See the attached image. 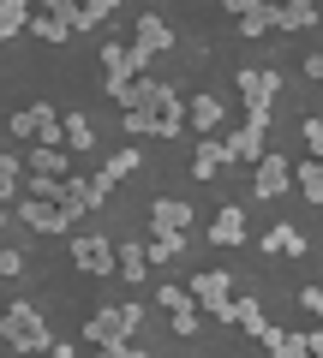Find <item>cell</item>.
Wrapping results in <instances>:
<instances>
[{"mask_svg": "<svg viewBox=\"0 0 323 358\" xmlns=\"http://www.w3.org/2000/svg\"><path fill=\"white\" fill-rule=\"evenodd\" d=\"M138 167H144V155H138V150H120V155H108V162L96 167V179H102V185H120V179H132Z\"/></svg>", "mask_w": 323, "mask_h": 358, "instance_id": "obj_15", "label": "cell"}, {"mask_svg": "<svg viewBox=\"0 0 323 358\" xmlns=\"http://www.w3.org/2000/svg\"><path fill=\"white\" fill-rule=\"evenodd\" d=\"M102 18H114V0H90V6H78V30H96Z\"/></svg>", "mask_w": 323, "mask_h": 358, "instance_id": "obj_27", "label": "cell"}, {"mask_svg": "<svg viewBox=\"0 0 323 358\" xmlns=\"http://www.w3.org/2000/svg\"><path fill=\"white\" fill-rule=\"evenodd\" d=\"M294 185H299V192L311 197V203H323V162H317V155L294 167Z\"/></svg>", "mask_w": 323, "mask_h": 358, "instance_id": "obj_20", "label": "cell"}, {"mask_svg": "<svg viewBox=\"0 0 323 358\" xmlns=\"http://www.w3.org/2000/svg\"><path fill=\"white\" fill-rule=\"evenodd\" d=\"M102 66H108V78H132V72H126V48H120V42H108V48H102Z\"/></svg>", "mask_w": 323, "mask_h": 358, "instance_id": "obj_32", "label": "cell"}, {"mask_svg": "<svg viewBox=\"0 0 323 358\" xmlns=\"http://www.w3.org/2000/svg\"><path fill=\"white\" fill-rule=\"evenodd\" d=\"M168 48H174V30L162 24L156 13H144V18H138V30H132V48H126V72H144L156 54H168Z\"/></svg>", "mask_w": 323, "mask_h": 358, "instance_id": "obj_4", "label": "cell"}, {"mask_svg": "<svg viewBox=\"0 0 323 358\" xmlns=\"http://www.w3.org/2000/svg\"><path fill=\"white\" fill-rule=\"evenodd\" d=\"M42 13L54 18V24H66V30H78V0H48Z\"/></svg>", "mask_w": 323, "mask_h": 358, "instance_id": "obj_31", "label": "cell"}, {"mask_svg": "<svg viewBox=\"0 0 323 358\" xmlns=\"http://www.w3.org/2000/svg\"><path fill=\"white\" fill-rule=\"evenodd\" d=\"M174 102V90L162 84V78H138V84H132V108H138V114H156L162 120V108Z\"/></svg>", "mask_w": 323, "mask_h": 358, "instance_id": "obj_12", "label": "cell"}, {"mask_svg": "<svg viewBox=\"0 0 323 358\" xmlns=\"http://www.w3.org/2000/svg\"><path fill=\"white\" fill-rule=\"evenodd\" d=\"M263 131H270V120H252L246 114V126L228 138V155H233V162H263Z\"/></svg>", "mask_w": 323, "mask_h": 358, "instance_id": "obj_8", "label": "cell"}, {"mask_svg": "<svg viewBox=\"0 0 323 358\" xmlns=\"http://www.w3.org/2000/svg\"><path fill=\"white\" fill-rule=\"evenodd\" d=\"M18 30H30V6L25 0H0V42L18 36Z\"/></svg>", "mask_w": 323, "mask_h": 358, "instance_id": "obj_21", "label": "cell"}, {"mask_svg": "<svg viewBox=\"0 0 323 358\" xmlns=\"http://www.w3.org/2000/svg\"><path fill=\"white\" fill-rule=\"evenodd\" d=\"M0 334H6V346H18V352H48V322H42L36 305H13L6 317H0Z\"/></svg>", "mask_w": 323, "mask_h": 358, "instance_id": "obj_1", "label": "cell"}, {"mask_svg": "<svg viewBox=\"0 0 323 358\" xmlns=\"http://www.w3.org/2000/svg\"><path fill=\"white\" fill-rule=\"evenodd\" d=\"M240 102H246L252 120H270V102H275V90H282V72L275 66H240Z\"/></svg>", "mask_w": 323, "mask_h": 358, "instance_id": "obj_3", "label": "cell"}, {"mask_svg": "<svg viewBox=\"0 0 323 358\" xmlns=\"http://www.w3.org/2000/svg\"><path fill=\"white\" fill-rule=\"evenodd\" d=\"M305 346H311V358H323V329H317V334H305Z\"/></svg>", "mask_w": 323, "mask_h": 358, "instance_id": "obj_39", "label": "cell"}, {"mask_svg": "<svg viewBox=\"0 0 323 358\" xmlns=\"http://www.w3.org/2000/svg\"><path fill=\"white\" fill-rule=\"evenodd\" d=\"M263 251H282V257H299V251H305V233H299V227H282V221H275V227H270V239H263Z\"/></svg>", "mask_w": 323, "mask_h": 358, "instance_id": "obj_19", "label": "cell"}, {"mask_svg": "<svg viewBox=\"0 0 323 358\" xmlns=\"http://www.w3.org/2000/svg\"><path fill=\"white\" fill-rule=\"evenodd\" d=\"M192 305L228 322V310H233V305H228V275H221V268H204V275H192Z\"/></svg>", "mask_w": 323, "mask_h": 358, "instance_id": "obj_6", "label": "cell"}, {"mask_svg": "<svg viewBox=\"0 0 323 358\" xmlns=\"http://www.w3.org/2000/svg\"><path fill=\"white\" fill-rule=\"evenodd\" d=\"M299 305H305V310H317V317H323V287H305V293H299Z\"/></svg>", "mask_w": 323, "mask_h": 358, "instance_id": "obj_37", "label": "cell"}, {"mask_svg": "<svg viewBox=\"0 0 323 358\" xmlns=\"http://www.w3.org/2000/svg\"><path fill=\"white\" fill-rule=\"evenodd\" d=\"M209 239H216V245H240V239H246V215L228 203L216 221H209Z\"/></svg>", "mask_w": 323, "mask_h": 358, "instance_id": "obj_16", "label": "cell"}, {"mask_svg": "<svg viewBox=\"0 0 323 358\" xmlns=\"http://www.w3.org/2000/svg\"><path fill=\"white\" fill-rule=\"evenodd\" d=\"M228 322H240V329H246V334H258V341H263V334L275 329V322L263 317V305H258V299H233V310H228Z\"/></svg>", "mask_w": 323, "mask_h": 358, "instance_id": "obj_14", "label": "cell"}, {"mask_svg": "<svg viewBox=\"0 0 323 358\" xmlns=\"http://www.w3.org/2000/svg\"><path fill=\"white\" fill-rule=\"evenodd\" d=\"M228 162H233L228 143H221V138H204V143H198V155H192V173H198V179H216Z\"/></svg>", "mask_w": 323, "mask_h": 358, "instance_id": "obj_13", "label": "cell"}, {"mask_svg": "<svg viewBox=\"0 0 323 358\" xmlns=\"http://www.w3.org/2000/svg\"><path fill=\"white\" fill-rule=\"evenodd\" d=\"M18 173H25V162H13V155H0V209L18 197Z\"/></svg>", "mask_w": 323, "mask_h": 358, "instance_id": "obj_25", "label": "cell"}, {"mask_svg": "<svg viewBox=\"0 0 323 358\" xmlns=\"http://www.w3.org/2000/svg\"><path fill=\"white\" fill-rule=\"evenodd\" d=\"M186 221H192V209L174 203V197H156V203H150V227H156V239H168V233H186Z\"/></svg>", "mask_w": 323, "mask_h": 358, "instance_id": "obj_11", "label": "cell"}, {"mask_svg": "<svg viewBox=\"0 0 323 358\" xmlns=\"http://www.w3.org/2000/svg\"><path fill=\"white\" fill-rule=\"evenodd\" d=\"M144 322L138 305H102L96 317H84V341L90 346H114V341H132V329Z\"/></svg>", "mask_w": 323, "mask_h": 358, "instance_id": "obj_2", "label": "cell"}, {"mask_svg": "<svg viewBox=\"0 0 323 358\" xmlns=\"http://www.w3.org/2000/svg\"><path fill=\"white\" fill-rule=\"evenodd\" d=\"M156 299H162V305H168V310H186V305H192V293H180V287H162V293H156Z\"/></svg>", "mask_w": 323, "mask_h": 358, "instance_id": "obj_34", "label": "cell"}, {"mask_svg": "<svg viewBox=\"0 0 323 358\" xmlns=\"http://www.w3.org/2000/svg\"><path fill=\"white\" fill-rule=\"evenodd\" d=\"M132 358H150V352H138V346H132Z\"/></svg>", "mask_w": 323, "mask_h": 358, "instance_id": "obj_40", "label": "cell"}, {"mask_svg": "<svg viewBox=\"0 0 323 358\" xmlns=\"http://www.w3.org/2000/svg\"><path fill=\"white\" fill-rule=\"evenodd\" d=\"M30 30H36L42 42H66V36H72V30H66V24H54L48 13H30Z\"/></svg>", "mask_w": 323, "mask_h": 358, "instance_id": "obj_30", "label": "cell"}, {"mask_svg": "<svg viewBox=\"0 0 323 358\" xmlns=\"http://www.w3.org/2000/svg\"><path fill=\"white\" fill-rule=\"evenodd\" d=\"M305 72H311V78H317V84H323V48H317V54H311V60H305Z\"/></svg>", "mask_w": 323, "mask_h": 358, "instance_id": "obj_38", "label": "cell"}, {"mask_svg": "<svg viewBox=\"0 0 323 358\" xmlns=\"http://www.w3.org/2000/svg\"><path fill=\"white\" fill-rule=\"evenodd\" d=\"M228 13L240 18V36H263V30H275V6H263V0H228Z\"/></svg>", "mask_w": 323, "mask_h": 358, "instance_id": "obj_9", "label": "cell"}, {"mask_svg": "<svg viewBox=\"0 0 323 358\" xmlns=\"http://www.w3.org/2000/svg\"><path fill=\"white\" fill-rule=\"evenodd\" d=\"M305 143H311V155L323 162V120H305Z\"/></svg>", "mask_w": 323, "mask_h": 358, "instance_id": "obj_36", "label": "cell"}, {"mask_svg": "<svg viewBox=\"0 0 323 358\" xmlns=\"http://www.w3.org/2000/svg\"><path fill=\"white\" fill-rule=\"evenodd\" d=\"M186 251V233H168V239H150L144 245V263H174Z\"/></svg>", "mask_w": 323, "mask_h": 358, "instance_id": "obj_24", "label": "cell"}, {"mask_svg": "<svg viewBox=\"0 0 323 358\" xmlns=\"http://www.w3.org/2000/svg\"><path fill=\"white\" fill-rule=\"evenodd\" d=\"M294 185V162H282V155H263L258 162V173H252V192L263 197V203H275V197Z\"/></svg>", "mask_w": 323, "mask_h": 358, "instance_id": "obj_7", "label": "cell"}, {"mask_svg": "<svg viewBox=\"0 0 323 358\" xmlns=\"http://www.w3.org/2000/svg\"><path fill=\"white\" fill-rule=\"evenodd\" d=\"M72 263L84 268V275H114L120 257H114V245H108L102 233H78L72 239Z\"/></svg>", "mask_w": 323, "mask_h": 358, "instance_id": "obj_5", "label": "cell"}, {"mask_svg": "<svg viewBox=\"0 0 323 358\" xmlns=\"http://www.w3.org/2000/svg\"><path fill=\"white\" fill-rule=\"evenodd\" d=\"M0 227H6V209H0Z\"/></svg>", "mask_w": 323, "mask_h": 358, "instance_id": "obj_41", "label": "cell"}, {"mask_svg": "<svg viewBox=\"0 0 323 358\" xmlns=\"http://www.w3.org/2000/svg\"><path fill=\"white\" fill-rule=\"evenodd\" d=\"M120 275H126V281H138V275H144V268H150V263H144V245L138 239H132V245H120Z\"/></svg>", "mask_w": 323, "mask_h": 358, "instance_id": "obj_26", "label": "cell"}, {"mask_svg": "<svg viewBox=\"0 0 323 358\" xmlns=\"http://www.w3.org/2000/svg\"><path fill=\"white\" fill-rule=\"evenodd\" d=\"M317 24V6L311 0H287V6H275V30H305Z\"/></svg>", "mask_w": 323, "mask_h": 358, "instance_id": "obj_17", "label": "cell"}, {"mask_svg": "<svg viewBox=\"0 0 323 358\" xmlns=\"http://www.w3.org/2000/svg\"><path fill=\"white\" fill-rule=\"evenodd\" d=\"M66 150H78V155H90V150H96V126H90L84 114L66 120Z\"/></svg>", "mask_w": 323, "mask_h": 358, "instance_id": "obj_23", "label": "cell"}, {"mask_svg": "<svg viewBox=\"0 0 323 358\" xmlns=\"http://www.w3.org/2000/svg\"><path fill=\"white\" fill-rule=\"evenodd\" d=\"M186 126L216 131V126H221V102H216V96H198V102H186Z\"/></svg>", "mask_w": 323, "mask_h": 358, "instance_id": "obj_18", "label": "cell"}, {"mask_svg": "<svg viewBox=\"0 0 323 358\" xmlns=\"http://www.w3.org/2000/svg\"><path fill=\"white\" fill-rule=\"evenodd\" d=\"M198 329V305H186V310H174V334H180V341H186V334H192Z\"/></svg>", "mask_w": 323, "mask_h": 358, "instance_id": "obj_35", "label": "cell"}, {"mask_svg": "<svg viewBox=\"0 0 323 358\" xmlns=\"http://www.w3.org/2000/svg\"><path fill=\"white\" fill-rule=\"evenodd\" d=\"M180 126H186V102L174 96V102L162 108V131H156V138H180Z\"/></svg>", "mask_w": 323, "mask_h": 358, "instance_id": "obj_28", "label": "cell"}, {"mask_svg": "<svg viewBox=\"0 0 323 358\" xmlns=\"http://www.w3.org/2000/svg\"><path fill=\"white\" fill-rule=\"evenodd\" d=\"M120 126H126L132 138H150V131H162V120H156V114H138V108H126V120H120Z\"/></svg>", "mask_w": 323, "mask_h": 358, "instance_id": "obj_29", "label": "cell"}, {"mask_svg": "<svg viewBox=\"0 0 323 358\" xmlns=\"http://www.w3.org/2000/svg\"><path fill=\"white\" fill-rule=\"evenodd\" d=\"M18 215H25L36 233H66V227H72V215H66L60 203H36V197H25V203H18Z\"/></svg>", "mask_w": 323, "mask_h": 358, "instance_id": "obj_10", "label": "cell"}, {"mask_svg": "<svg viewBox=\"0 0 323 358\" xmlns=\"http://www.w3.org/2000/svg\"><path fill=\"white\" fill-rule=\"evenodd\" d=\"M18 268H25V257H18V251H13V245H0V281H13Z\"/></svg>", "mask_w": 323, "mask_h": 358, "instance_id": "obj_33", "label": "cell"}, {"mask_svg": "<svg viewBox=\"0 0 323 358\" xmlns=\"http://www.w3.org/2000/svg\"><path fill=\"white\" fill-rule=\"evenodd\" d=\"M25 167H30V173H42V179H60L66 173V150H42V143H36Z\"/></svg>", "mask_w": 323, "mask_h": 358, "instance_id": "obj_22", "label": "cell"}]
</instances>
